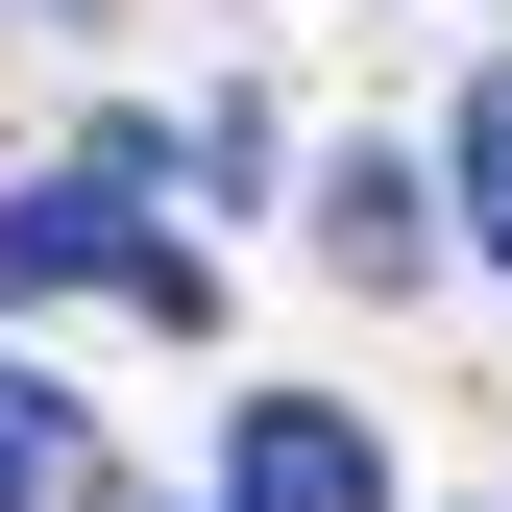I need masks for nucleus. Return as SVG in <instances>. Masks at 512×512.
<instances>
[{"label": "nucleus", "instance_id": "f257e3e1", "mask_svg": "<svg viewBox=\"0 0 512 512\" xmlns=\"http://www.w3.org/2000/svg\"><path fill=\"white\" fill-rule=\"evenodd\" d=\"M0 293H122V317H171V342L220 317L196 220H147V171H74V196H0Z\"/></svg>", "mask_w": 512, "mask_h": 512}, {"label": "nucleus", "instance_id": "f03ea898", "mask_svg": "<svg viewBox=\"0 0 512 512\" xmlns=\"http://www.w3.org/2000/svg\"><path fill=\"white\" fill-rule=\"evenodd\" d=\"M220 512H391V464H366V415L244 391V488H220Z\"/></svg>", "mask_w": 512, "mask_h": 512}, {"label": "nucleus", "instance_id": "7ed1b4c3", "mask_svg": "<svg viewBox=\"0 0 512 512\" xmlns=\"http://www.w3.org/2000/svg\"><path fill=\"white\" fill-rule=\"evenodd\" d=\"M0 512H122V488H98V415L25 391V366H0Z\"/></svg>", "mask_w": 512, "mask_h": 512}, {"label": "nucleus", "instance_id": "20e7f679", "mask_svg": "<svg viewBox=\"0 0 512 512\" xmlns=\"http://www.w3.org/2000/svg\"><path fill=\"white\" fill-rule=\"evenodd\" d=\"M317 269H366V293H415V269H439V220H415V171H391V147L317 196Z\"/></svg>", "mask_w": 512, "mask_h": 512}, {"label": "nucleus", "instance_id": "39448f33", "mask_svg": "<svg viewBox=\"0 0 512 512\" xmlns=\"http://www.w3.org/2000/svg\"><path fill=\"white\" fill-rule=\"evenodd\" d=\"M464 244H488V269H512V74L464 98Z\"/></svg>", "mask_w": 512, "mask_h": 512}]
</instances>
